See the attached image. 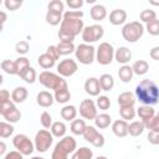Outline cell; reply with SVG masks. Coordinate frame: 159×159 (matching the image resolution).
<instances>
[{
  "label": "cell",
  "instance_id": "cell-1",
  "mask_svg": "<svg viewBox=\"0 0 159 159\" xmlns=\"http://www.w3.org/2000/svg\"><path fill=\"white\" fill-rule=\"evenodd\" d=\"M135 96L143 106H154L159 102V87L152 80H143L135 87Z\"/></svg>",
  "mask_w": 159,
  "mask_h": 159
},
{
  "label": "cell",
  "instance_id": "cell-2",
  "mask_svg": "<svg viewBox=\"0 0 159 159\" xmlns=\"http://www.w3.org/2000/svg\"><path fill=\"white\" fill-rule=\"evenodd\" d=\"M84 26L82 19H65L61 22L58 39L60 42H73L78 34H82Z\"/></svg>",
  "mask_w": 159,
  "mask_h": 159
},
{
  "label": "cell",
  "instance_id": "cell-3",
  "mask_svg": "<svg viewBox=\"0 0 159 159\" xmlns=\"http://www.w3.org/2000/svg\"><path fill=\"white\" fill-rule=\"evenodd\" d=\"M77 148V142L73 137L65 135L56 145L51 154V159H68V154L75 153Z\"/></svg>",
  "mask_w": 159,
  "mask_h": 159
},
{
  "label": "cell",
  "instance_id": "cell-4",
  "mask_svg": "<svg viewBox=\"0 0 159 159\" xmlns=\"http://www.w3.org/2000/svg\"><path fill=\"white\" fill-rule=\"evenodd\" d=\"M39 81H40V83L43 87H46L48 89H53L55 92L58 91L60 88L65 87V86H68L67 82H66V80L62 76H60L58 73H53L51 71H43V72H41L39 75Z\"/></svg>",
  "mask_w": 159,
  "mask_h": 159
},
{
  "label": "cell",
  "instance_id": "cell-5",
  "mask_svg": "<svg viewBox=\"0 0 159 159\" xmlns=\"http://www.w3.org/2000/svg\"><path fill=\"white\" fill-rule=\"evenodd\" d=\"M144 34V26L139 21H130L122 29V36L128 42H137Z\"/></svg>",
  "mask_w": 159,
  "mask_h": 159
},
{
  "label": "cell",
  "instance_id": "cell-6",
  "mask_svg": "<svg viewBox=\"0 0 159 159\" xmlns=\"http://www.w3.org/2000/svg\"><path fill=\"white\" fill-rule=\"evenodd\" d=\"M96 48L89 43H80L76 47V58L82 65H91L96 60Z\"/></svg>",
  "mask_w": 159,
  "mask_h": 159
},
{
  "label": "cell",
  "instance_id": "cell-7",
  "mask_svg": "<svg viewBox=\"0 0 159 159\" xmlns=\"http://www.w3.org/2000/svg\"><path fill=\"white\" fill-rule=\"evenodd\" d=\"M114 48L109 42H102L99 43L97 51H96V61L99 65H109L113 61L114 57Z\"/></svg>",
  "mask_w": 159,
  "mask_h": 159
},
{
  "label": "cell",
  "instance_id": "cell-8",
  "mask_svg": "<svg viewBox=\"0 0 159 159\" xmlns=\"http://www.w3.org/2000/svg\"><path fill=\"white\" fill-rule=\"evenodd\" d=\"M53 142V135L47 129H40L35 135V149L40 153H45L50 149Z\"/></svg>",
  "mask_w": 159,
  "mask_h": 159
},
{
  "label": "cell",
  "instance_id": "cell-9",
  "mask_svg": "<svg viewBox=\"0 0 159 159\" xmlns=\"http://www.w3.org/2000/svg\"><path fill=\"white\" fill-rule=\"evenodd\" d=\"M0 114L9 123H16L21 119V112L16 108V106L11 101L0 103Z\"/></svg>",
  "mask_w": 159,
  "mask_h": 159
},
{
  "label": "cell",
  "instance_id": "cell-10",
  "mask_svg": "<svg viewBox=\"0 0 159 159\" xmlns=\"http://www.w3.org/2000/svg\"><path fill=\"white\" fill-rule=\"evenodd\" d=\"M12 144L22 155H30L35 149V144L26 134H16L12 139Z\"/></svg>",
  "mask_w": 159,
  "mask_h": 159
},
{
  "label": "cell",
  "instance_id": "cell-11",
  "mask_svg": "<svg viewBox=\"0 0 159 159\" xmlns=\"http://www.w3.org/2000/svg\"><path fill=\"white\" fill-rule=\"evenodd\" d=\"M82 40L84 41V43H89V42H96L98 40H101L104 35V29L101 25H89L86 26L82 31Z\"/></svg>",
  "mask_w": 159,
  "mask_h": 159
},
{
  "label": "cell",
  "instance_id": "cell-12",
  "mask_svg": "<svg viewBox=\"0 0 159 159\" xmlns=\"http://www.w3.org/2000/svg\"><path fill=\"white\" fill-rule=\"evenodd\" d=\"M83 138L96 148H102L104 145L103 134H101L96 129V127H93V125H87V128H86V130L83 133Z\"/></svg>",
  "mask_w": 159,
  "mask_h": 159
},
{
  "label": "cell",
  "instance_id": "cell-13",
  "mask_svg": "<svg viewBox=\"0 0 159 159\" xmlns=\"http://www.w3.org/2000/svg\"><path fill=\"white\" fill-rule=\"evenodd\" d=\"M78 70V65L75 60L72 58H66V60H62L58 65H57V73L60 76H62L63 78L65 77H71L72 75H75Z\"/></svg>",
  "mask_w": 159,
  "mask_h": 159
},
{
  "label": "cell",
  "instance_id": "cell-14",
  "mask_svg": "<svg viewBox=\"0 0 159 159\" xmlns=\"http://www.w3.org/2000/svg\"><path fill=\"white\" fill-rule=\"evenodd\" d=\"M80 114L83 119L94 120L97 114V107L92 99H83L80 104Z\"/></svg>",
  "mask_w": 159,
  "mask_h": 159
},
{
  "label": "cell",
  "instance_id": "cell-15",
  "mask_svg": "<svg viewBox=\"0 0 159 159\" xmlns=\"http://www.w3.org/2000/svg\"><path fill=\"white\" fill-rule=\"evenodd\" d=\"M84 91H86L87 94H89V96H92V97L99 96V92H101L102 89H101L98 78H96V77H89V78H87L86 82H84Z\"/></svg>",
  "mask_w": 159,
  "mask_h": 159
},
{
  "label": "cell",
  "instance_id": "cell-16",
  "mask_svg": "<svg viewBox=\"0 0 159 159\" xmlns=\"http://www.w3.org/2000/svg\"><path fill=\"white\" fill-rule=\"evenodd\" d=\"M137 114L140 118V120L145 124V128H147V125L149 124V122L155 116V111H154V108L152 106H142V107L138 108Z\"/></svg>",
  "mask_w": 159,
  "mask_h": 159
},
{
  "label": "cell",
  "instance_id": "cell-17",
  "mask_svg": "<svg viewBox=\"0 0 159 159\" xmlns=\"http://www.w3.org/2000/svg\"><path fill=\"white\" fill-rule=\"evenodd\" d=\"M114 58L118 63H122V65H127L130 60H132V51L125 47V46H120L119 48L116 50L114 52Z\"/></svg>",
  "mask_w": 159,
  "mask_h": 159
},
{
  "label": "cell",
  "instance_id": "cell-18",
  "mask_svg": "<svg viewBox=\"0 0 159 159\" xmlns=\"http://www.w3.org/2000/svg\"><path fill=\"white\" fill-rule=\"evenodd\" d=\"M127 20V12L123 9H114L109 14V22L114 26H119L124 24Z\"/></svg>",
  "mask_w": 159,
  "mask_h": 159
},
{
  "label": "cell",
  "instance_id": "cell-19",
  "mask_svg": "<svg viewBox=\"0 0 159 159\" xmlns=\"http://www.w3.org/2000/svg\"><path fill=\"white\" fill-rule=\"evenodd\" d=\"M128 125L129 124L127 123V120H124V119H117L112 124V130H113V133L117 137L124 138L128 134Z\"/></svg>",
  "mask_w": 159,
  "mask_h": 159
},
{
  "label": "cell",
  "instance_id": "cell-20",
  "mask_svg": "<svg viewBox=\"0 0 159 159\" xmlns=\"http://www.w3.org/2000/svg\"><path fill=\"white\" fill-rule=\"evenodd\" d=\"M53 101H55V97L48 92V91H41L39 92V94L36 96V102L40 107H43V108H47V107H51L53 104Z\"/></svg>",
  "mask_w": 159,
  "mask_h": 159
},
{
  "label": "cell",
  "instance_id": "cell-21",
  "mask_svg": "<svg viewBox=\"0 0 159 159\" xmlns=\"http://www.w3.org/2000/svg\"><path fill=\"white\" fill-rule=\"evenodd\" d=\"M117 102H118L119 107H134L135 97L132 92H123L118 96Z\"/></svg>",
  "mask_w": 159,
  "mask_h": 159
},
{
  "label": "cell",
  "instance_id": "cell-22",
  "mask_svg": "<svg viewBox=\"0 0 159 159\" xmlns=\"http://www.w3.org/2000/svg\"><path fill=\"white\" fill-rule=\"evenodd\" d=\"M89 15H91V17H92L94 21H102V20H104L106 16H107V9H106V6H103V5H101V4H96V5L91 9Z\"/></svg>",
  "mask_w": 159,
  "mask_h": 159
},
{
  "label": "cell",
  "instance_id": "cell-23",
  "mask_svg": "<svg viewBox=\"0 0 159 159\" xmlns=\"http://www.w3.org/2000/svg\"><path fill=\"white\" fill-rule=\"evenodd\" d=\"M27 94H29L27 89L25 87L20 86V87L14 88V91L11 92V99L14 103H22L27 98Z\"/></svg>",
  "mask_w": 159,
  "mask_h": 159
},
{
  "label": "cell",
  "instance_id": "cell-24",
  "mask_svg": "<svg viewBox=\"0 0 159 159\" xmlns=\"http://www.w3.org/2000/svg\"><path fill=\"white\" fill-rule=\"evenodd\" d=\"M133 76H134L133 68H132L130 66H128V65H123V66L119 68V71H118V77H119V80H120L122 82H124V83L130 82V81L133 80Z\"/></svg>",
  "mask_w": 159,
  "mask_h": 159
},
{
  "label": "cell",
  "instance_id": "cell-25",
  "mask_svg": "<svg viewBox=\"0 0 159 159\" xmlns=\"http://www.w3.org/2000/svg\"><path fill=\"white\" fill-rule=\"evenodd\" d=\"M98 81H99V86L102 91H111L114 87V78L109 73H103L98 78Z\"/></svg>",
  "mask_w": 159,
  "mask_h": 159
},
{
  "label": "cell",
  "instance_id": "cell-26",
  "mask_svg": "<svg viewBox=\"0 0 159 159\" xmlns=\"http://www.w3.org/2000/svg\"><path fill=\"white\" fill-rule=\"evenodd\" d=\"M145 129V124L142 120H134L128 125V134L132 137H139Z\"/></svg>",
  "mask_w": 159,
  "mask_h": 159
},
{
  "label": "cell",
  "instance_id": "cell-27",
  "mask_svg": "<svg viewBox=\"0 0 159 159\" xmlns=\"http://www.w3.org/2000/svg\"><path fill=\"white\" fill-rule=\"evenodd\" d=\"M53 97H55V101L58 103H67L71 99V93H70L68 86H65V87L60 88L58 91H56Z\"/></svg>",
  "mask_w": 159,
  "mask_h": 159
},
{
  "label": "cell",
  "instance_id": "cell-28",
  "mask_svg": "<svg viewBox=\"0 0 159 159\" xmlns=\"http://www.w3.org/2000/svg\"><path fill=\"white\" fill-rule=\"evenodd\" d=\"M60 114H61V117H62V119H65V120H75L76 119V117H77V109H76V107L75 106H71V104H68V106H65L62 109H61V112H60Z\"/></svg>",
  "mask_w": 159,
  "mask_h": 159
},
{
  "label": "cell",
  "instance_id": "cell-29",
  "mask_svg": "<svg viewBox=\"0 0 159 159\" xmlns=\"http://www.w3.org/2000/svg\"><path fill=\"white\" fill-rule=\"evenodd\" d=\"M50 129H51V133H52L53 137H56V138H63L65 134H66L67 127H66V124L63 122L57 120V122H53L52 123V125H51Z\"/></svg>",
  "mask_w": 159,
  "mask_h": 159
},
{
  "label": "cell",
  "instance_id": "cell-30",
  "mask_svg": "<svg viewBox=\"0 0 159 159\" xmlns=\"http://www.w3.org/2000/svg\"><path fill=\"white\" fill-rule=\"evenodd\" d=\"M111 123H112V118H111V116L107 114V113H101V114H98V116L96 117V119H94V124H96V127L99 128V129H106V128H108Z\"/></svg>",
  "mask_w": 159,
  "mask_h": 159
},
{
  "label": "cell",
  "instance_id": "cell-31",
  "mask_svg": "<svg viewBox=\"0 0 159 159\" xmlns=\"http://www.w3.org/2000/svg\"><path fill=\"white\" fill-rule=\"evenodd\" d=\"M37 63L40 65V67H42L43 70H48V68H52L53 66H55V63H56V61L48 55V53H42V55H40L39 56V58H37Z\"/></svg>",
  "mask_w": 159,
  "mask_h": 159
},
{
  "label": "cell",
  "instance_id": "cell-32",
  "mask_svg": "<svg viewBox=\"0 0 159 159\" xmlns=\"http://www.w3.org/2000/svg\"><path fill=\"white\" fill-rule=\"evenodd\" d=\"M132 68H133L134 75L143 76V75H145V73L148 72V70H149V63H148L145 60H138V61H135V62L133 63Z\"/></svg>",
  "mask_w": 159,
  "mask_h": 159
},
{
  "label": "cell",
  "instance_id": "cell-33",
  "mask_svg": "<svg viewBox=\"0 0 159 159\" xmlns=\"http://www.w3.org/2000/svg\"><path fill=\"white\" fill-rule=\"evenodd\" d=\"M86 128H87V124L84 119H75L71 123V132L75 135H83Z\"/></svg>",
  "mask_w": 159,
  "mask_h": 159
},
{
  "label": "cell",
  "instance_id": "cell-34",
  "mask_svg": "<svg viewBox=\"0 0 159 159\" xmlns=\"http://www.w3.org/2000/svg\"><path fill=\"white\" fill-rule=\"evenodd\" d=\"M93 157V152L87 148V147H81L78 149H76V152L73 153L71 159H92Z\"/></svg>",
  "mask_w": 159,
  "mask_h": 159
},
{
  "label": "cell",
  "instance_id": "cell-35",
  "mask_svg": "<svg viewBox=\"0 0 159 159\" xmlns=\"http://www.w3.org/2000/svg\"><path fill=\"white\" fill-rule=\"evenodd\" d=\"M62 20H63V14L47 10V12H46V22L47 24H50L52 26H56L60 22H62Z\"/></svg>",
  "mask_w": 159,
  "mask_h": 159
},
{
  "label": "cell",
  "instance_id": "cell-36",
  "mask_svg": "<svg viewBox=\"0 0 159 159\" xmlns=\"http://www.w3.org/2000/svg\"><path fill=\"white\" fill-rule=\"evenodd\" d=\"M56 47H57V51H58L60 56H66V55H70V53L76 51V47H75L73 42H60Z\"/></svg>",
  "mask_w": 159,
  "mask_h": 159
},
{
  "label": "cell",
  "instance_id": "cell-37",
  "mask_svg": "<svg viewBox=\"0 0 159 159\" xmlns=\"http://www.w3.org/2000/svg\"><path fill=\"white\" fill-rule=\"evenodd\" d=\"M1 70L7 73V75H17V70H16V62L11 61V60H4L1 62Z\"/></svg>",
  "mask_w": 159,
  "mask_h": 159
},
{
  "label": "cell",
  "instance_id": "cell-38",
  "mask_svg": "<svg viewBox=\"0 0 159 159\" xmlns=\"http://www.w3.org/2000/svg\"><path fill=\"white\" fill-rule=\"evenodd\" d=\"M119 114H120L122 119L128 122V120L134 119V117L137 114V111L134 109V107H120L119 108Z\"/></svg>",
  "mask_w": 159,
  "mask_h": 159
},
{
  "label": "cell",
  "instance_id": "cell-39",
  "mask_svg": "<svg viewBox=\"0 0 159 159\" xmlns=\"http://www.w3.org/2000/svg\"><path fill=\"white\" fill-rule=\"evenodd\" d=\"M16 62V70H17V76H21L29 67H30V61L26 57H19L15 60Z\"/></svg>",
  "mask_w": 159,
  "mask_h": 159
},
{
  "label": "cell",
  "instance_id": "cell-40",
  "mask_svg": "<svg viewBox=\"0 0 159 159\" xmlns=\"http://www.w3.org/2000/svg\"><path fill=\"white\" fill-rule=\"evenodd\" d=\"M14 133V127L9 122H0V137L1 138H7Z\"/></svg>",
  "mask_w": 159,
  "mask_h": 159
},
{
  "label": "cell",
  "instance_id": "cell-41",
  "mask_svg": "<svg viewBox=\"0 0 159 159\" xmlns=\"http://www.w3.org/2000/svg\"><path fill=\"white\" fill-rule=\"evenodd\" d=\"M26 83H34L35 81H36V77H37V75H36V71H35V68L34 67H29L21 76H20Z\"/></svg>",
  "mask_w": 159,
  "mask_h": 159
},
{
  "label": "cell",
  "instance_id": "cell-42",
  "mask_svg": "<svg viewBox=\"0 0 159 159\" xmlns=\"http://www.w3.org/2000/svg\"><path fill=\"white\" fill-rule=\"evenodd\" d=\"M139 17H140V21H142V22L148 24V22H150V21H153V20H155V19H157V14H155V11H154V10L145 9V10H143V11L140 12Z\"/></svg>",
  "mask_w": 159,
  "mask_h": 159
},
{
  "label": "cell",
  "instance_id": "cell-43",
  "mask_svg": "<svg viewBox=\"0 0 159 159\" xmlns=\"http://www.w3.org/2000/svg\"><path fill=\"white\" fill-rule=\"evenodd\" d=\"M63 7H65V5L61 0H52L48 2V6H47V9L50 11H55V12H60V14H63V10H65Z\"/></svg>",
  "mask_w": 159,
  "mask_h": 159
},
{
  "label": "cell",
  "instance_id": "cell-44",
  "mask_svg": "<svg viewBox=\"0 0 159 159\" xmlns=\"http://www.w3.org/2000/svg\"><path fill=\"white\" fill-rule=\"evenodd\" d=\"M96 103H97V107L102 111H107L111 107V99L107 96H98Z\"/></svg>",
  "mask_w": 159,
  "mask_h": 159
},
{
  "label": "cell",
  "instance_id": "cell-45",
  "mask_svg": "<svg viewBox=\"0 0 159 159\" xmlns=\"http://www.w3.org/2000/svg\"><path fill=\"white\" fill-rule=\"evenodd\" d=\"M147 31L152 36H158L159 35V20L155 19V20L148 22L147 24Z\"/></svg>",
  "mask_w": 159,
  "mask_h": 159
},
{
  "label": "cell",
  "instance_id": "cell-46",
  "mask_svg": "<svg viewBox=\"0 0 159 159\" xmlns=\"http://www.w3.org/2000/svg\"><path fill=\"white\" fill-rule=\"evenodd\" d=\"M29 50H30V45H29V42L26 40H21L19 42H16V45H15V51L17 53H20V55L27 53Z\"/></svg>",
  "mask_w": 159,
  "mask_h": 159
},
{
  "label": "cell",
  "instance_id": "cell-47",
  "mask_svg": "<svg viewBox=\"0 0 159 159\" xmlns=\"http://www.w3.org/2000/svg\"><path fill=\"white\" fill-rule=\"evenodd\" d=\"M40 122H41V124H42V127L43 128H51V125H52V117H51V114L48 113V112H42L41 113V117H40Z\"/></svg>",
  "mask_w": 159,
  "mask_h": 159
},
{
  "label": "cell",
  "instance_id": "cell-48",
  "mask_svg": "<svg viewBox=\"0 0 159 159\" xmlns=\"http://www.w3.org/2000/svg\"><path fill=\"white\" fill-rule=\"evenodd\" d=\"M21 5H22V1H19V0H5L4 1V6L10 11L17 10L19 7H21Z\"/></svg>",
  "mask_w": 159,
  "mask_h": 159
},
{
  "label": "cell",
  "instance_id": "cell-49",
  "mask_svg": "<svg viewBox=\"0 0 159 159\" xmlns=\"http://www.w3.org/2000/svg\"><path fill=\"white\" fill-rule=\"evenodd\" d=\"M65 19H82L83 17V11L81 10H67L63 12Z\"/></svg>",
  "mask_w": 159,
  "mask_h": 159
},
{
  "label": "cell",
  "instance_id": "cell-50",
  "mask_svg": "<svg viewBox=\"0 0 159 159\" xmlns=\"http://www.w3.org/2000/svg\"><path fill=\"white\" fill-rule=\"evenodd\" d=\"M147 128L150 129V130H153V132H159V112L155 113V116L149 122V124L147 125Z\"/></svg>",
  "mask_w": 159,
  "mask_h": 159
},
{
  "label": "cell",
  "instance_id": "cell-51",
  "mask_svg": "<svg viewBox=\"0 0 159 159\" xmlns=\"http://www.w3.org/2000/svg\"><path fill=\"white\" fill-rule=\"evenodd\" d=\"M147 139L150 144L153 145H158L159 144V132H153V130H149L148 135H147Z\"/></svg>",
  "mask_w": 159,
  "mask_h": 159
},
{
  "label": "cell",
  "instance_id": "cell-52",
  "mask_svg": "<svg viewBox=\"0 0 159 159\" xmlns=\"http://www.w3.org/2000/svg\"><path fill=\"white\" fill-rule=\"evenodd\" d=\"M66 4L70 6L71 10H78V9L82 7L83 1H82V0H67Z\"/></svg>",
  "mask_w": 159,
  "mask_h": 159
},
{
  "label": "cell",
  "instance_id": "cell-53",
  "mask_svg": "<svg viewBox=\"0 0 159 159\" xmlns=\"http://www.w3.org/2000/svg\"><path fill=\"white\" fill-rule=\"evenodd\" d=\"M46 53H48L55 61H57L60 58V55H58V51H57V47L56 46H48L47 50H46Z\"/></svg>",
  "mask_w": 159,
  "mask_h": 159
},
{
  "label": "cell",
  "instance_id": "cell-54",
  "mask_svg": "<svg viewBox=\"0 0 159 159\" xmlns=\"http://www.w3.org/2000/svg\"><path fill=\"white\" fill-rule=\"evenodd\" d=\"M4 159H24V158H22V154H21L20 152L14 150V152L7 153V154L4 157Z\"/></svg>",
  "mask_w": 159,
  "mask_h": 159
},
{
  "label": "cell",
  "instance_id": "cell-55",
  "mask_svg": "<svg viewBox=\"0 0 159 159\" xmlns=\"http://www.w3.org/2000/svg\"><path fill=\"white\" fill-rule=\"evenodd\" d=\"M10 101V92L7 89H1L0 91V103H5Z\"/></svg>",
  "mask_w": 159,
  "mask_h": 159
},
{
  "label": "cell",
  "instance_id": "cell-56",
  "mask_svg": "<svg viewBox=\"0 0 159 159\" xmlns=\"http://www.w3.org/2000/svg\"><path fill=\"white\" fill-rule=\"evenodd\" d=\"M149 56H150L153 60L159 61V46H154V47H152L150 51H149Z\"/></svg>",
  "mask_w": 159,
  "mask_h": 159
},
{
  "label": "cell",
  "instance_id": "cell-57",
  "mask_svg": "<svg viewBox=\"0 0 159 159\" xmlns=\"http://www.w3.org/2000/svg\"><path fill=\"white\" fill-rule=\"evenodd\" d=\"M5 152H6V145H5L4 142H1V143H0V155H4Z\"/></svg>",
  "mask_w": 159,
  "mask_h": 159
},
{
  "label": "cell",
  "instance_id": "cell-58",
  "mask_svg": "<svg viewBox=\"0 0 159 159\" xmlns=\"http://www.w3.org/2000/svg\"><path fill=\"white\" fill-rule=\"evenodd\" d=\"M0 16H1V25H4L5 21H6V14H5L4 11H1V12H0Z\"/></svg>",
  "mask_w": 159,
  "mask_h": 159
},
{
  "label": "cell",
  "instance_id": "cell-59",
  "mask_svg": "<svg viewBox=\"0 0 159 159\" xmlns=\"http://www.w3.org/2000/svg\"><path fill=\"white\" fill-rule=\"evenodd\" d=\"M152 5H155V6H159V1H154V0H150L149 1Z\"/></svg>",
  "mask_w": 159,
  "mask_h": 159
},
{
  "label": "cell",
  "instance_id": "cell-60",
  "mask_svg": "<svg viewBox=\"0 0 159 159\" xmlns=\"http://www.w3.org/2000/svg\"><path fill=\"white\" fill-rule=\"evenodd\" d=\"M31 159H45V158H42V157H32Z\"/></svg>",
  "mask_w": 159,
  "mask_h": 159
}]
</instances>
